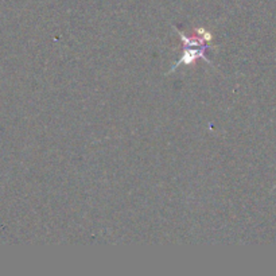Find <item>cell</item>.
Wrapping results in <instances>:
<instances>
[{
	"instance_id": "cell-1",
	"label": "cell",
	"mask_w": 276,
	"mask_h": 276,
	"mask_svg": "<svg viewBox=\"0 0 276 276\" xmlns=\"http://www.w3.org/2000/svg\"><path fill=\"white\" fill-rule=\"evenodd\" d=\"M213 47L215 46H212V45H205V46L201 47H184V51L182 53L179 61L170 69L169 73H173L175 69L181 66V65H191V63H194L197 60H200V58L201 60H204L205 62H208L209 65H212V62L205 56V51L208 50V49H213Z\"/></svg>"
},
{
	"instance_id": "cell-2",
	"label": "cell",
	"mask_w": 276,
	"mask_h": 276,
	"mask_svg": "<svg viewBox=\"0 0 276 276\" xmlns=\"http://www.w3.org/2000/svg\"><path fill=\"white\" fill-rule=\"evenodd\" d=\"M177 32L179 34V38H181V42H182V45L184 47H201V46H205V43L202 39L200 38H190V36H186L184 32H181L179 29H175Z\"/></svg>"
},
{
	"instance_id": "cell-3",
	"label": "cell",
	"mask_w": 276,
	"mask_h": 276,
	"mask_svg": "<svg viewBox=\"0 0 276 276\" xmlns=\"http://www.w3.org/2000/svg\"><path fill=\"white\" fill-rule=\"evenodd\" d=\"M197 34H198V38L202 39L204 42H209L213 39L212 32L206 30V29H204V27H198V29H197Z\"/></svg>"
}]
</instances>
